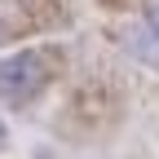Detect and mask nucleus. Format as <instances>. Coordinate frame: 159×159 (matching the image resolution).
I'll return each mask as SVG.
<instances>
[{
  "instance_id": "nucleus-1",
  "label": "nucleus",
  "mask_w": 159,
  "mask_h": 159,
  "mask_svg": "<svg viewBox=\"0 0 159 159\" xmlns=\"http://www.w3.org/2000/svg\"><path fill=\"white\" fill-rule=\"evenodd\" d=\"M66 53L62 44H27L9 57H0V97L13 106H27L62 75Z\"/></svg>"
},
{
  "instance_id": "nucleus-2",
  "label": "nucleus",
  "mask_w": 159,
  "mask_h": 159,
  "mask_svg": "<svg viewBox=\"0 0 159 159\" xmlns=\"http://www.w3.org/2000/svg\"><path fill=\"white\" fill-rule=\"evenodd\" d=\"M119 115V93L106 75H84L66 97V111H62V133L71 137H93L102 133L106 124H115Z\"/></svg>"
},
{
  "instance_id": "nucleus-3",
  "label": "nucleus",
  "mask_w": 159,
  "mask_h": 159,
  "mask_svg": "<svg viewBox=\"0 0 159 159\" xmlns=\"http://www.w3.org/2000/svg\"><path fill=\"white\" fill-rule=\"evenodd\" d=\"M62 5L66 0H0V44L35 35V31H49L66 13Z\"/></svg>"
},
{
  "instance_id": "nucleus-4",
  "label": "nucleus",
  "mask_w": 159,
  "mask_h": 159,
  "mask_svg": "<svg viewBox=\"0 0 159 159\" xmlns=\"http://www.w3.org/2000/svg\"><path fill=\"white\" fill-rule=\"evenodd\" d=\"M146 27L159 35V0H146Z\"/></svg>"
},
{
  "instance_id": "nucleus-5",
  "label": "nucleus",
  "mask_w": 159,
  "mask_h": 159,
  "mask_svg": "<svg viewBox=\"0 0 159 159\" xmlns=\"http://www.w3.org/2000/svg\"><path fill=\"white\" fill-rule=\"evenodd\" d=\"M102 5H106V9H124L128 0H102Z\"/></svg>"
}]
</instances>
